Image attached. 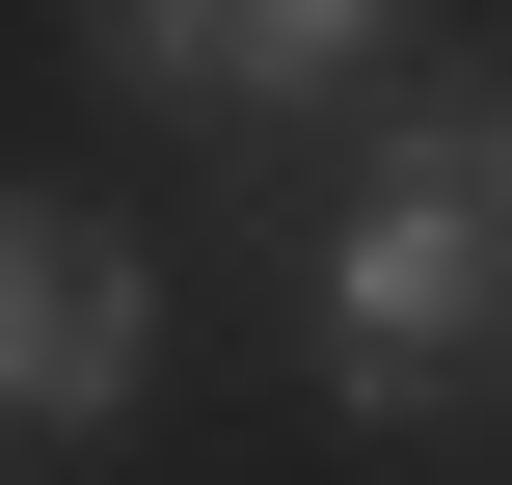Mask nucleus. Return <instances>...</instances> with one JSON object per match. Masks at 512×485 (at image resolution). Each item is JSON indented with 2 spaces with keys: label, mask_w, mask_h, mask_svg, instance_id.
Wrapping results in <instances>:
<instances>
[{
  "label": "nucleus",
  "mask_w": 512,
  "mask_h": 485,
  "mask_svg": "<svg viewBox=\"0 0 512 485\" xmlns=\"http://www.w3.org/2000/svg\"><path fill=\"white\" fill-rule=\"evenodd\" d=\"M512 324V189H486V108H378L351 162V243H324V405L405 432L459 351Z\"/></svg>",
  "instance_id": "nucleus-1"
},
{
  "label": "nucleus",
  "mask_w": 512,
  "mask_h": 485,
  "mask_svg": "<svg viewBox=\"0 0 512 485\" xmlns=\"http://www.w3.org/2000/svg\"><path fill=\"white\" fill-rule=\"evenodd\" d=\"M135 378H162V270H135V216L0 189V432H108Z\"/></svg>",
  "instance_id": "nucleus-2"
},
{
  "label": "nucleus",
  "mask_w": 512,
  "mask_h": 485,
  "mask_svg": "<svg viewBox=\"0 0 512 485\" xmlns=\"http://www.w3.org/2000/svg\"><path fill=\"white\" fill-rule=\"evenodd\" d=\"M378 27H405V0H81V54H108L135 108H216V135L351 108V81H378Z\"/></svg>",
  "instance_id": "nucleus-3"
},
{
  "label": "nucleus",
  "mask_w": 512,
  "mask_h": 485,
  "mask_svg": "<svg viewBox=\"0 0 512 485\" xmlns=\"http://www.w3.org/2000/svg\"><path fill=\"white\" fill-rule=\"evenodd\" d=\"M486 189H512V108H486Z\"/></svg>",
  "instance_id": "nucleus-4"
}]
</instances>
